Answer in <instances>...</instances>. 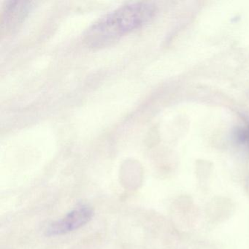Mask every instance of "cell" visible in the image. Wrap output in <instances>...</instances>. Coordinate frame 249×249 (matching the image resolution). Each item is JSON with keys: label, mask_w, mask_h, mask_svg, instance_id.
Here are the masks:
<instances>
[{"label": "cell", "mask_w": 249, "mask_h": 249, "mask_svg": "<svg viewBox=\"0 0 249 249\" xmlns=\"http://www.w3.org/2000/svg\"><path fill=\"white\" fill-rule=\"evenodd\" d=\"M93 216L94 210L91 207L78 205L63 218L49 224L45 230V234L47 237H56L68 234L89 222Z\"/></svg>", "instance_id": "obj_2"}, {"label": "cell", "mask_w": 249, "mask_h": 249, "mask_svg": "<svg viewBox=\"0 0 249 249\" xmlns=\"http://www.w3.org/2000/svg\"><path fill=\"white\" fill-rule=\"evenodd\" d=\"M154 14L155 8L149 3L123 5L91 26L84 36V41L94 49L108 46L146 24Z\"/></svg>", "instance_id": "obj_1"}]
</instances>
